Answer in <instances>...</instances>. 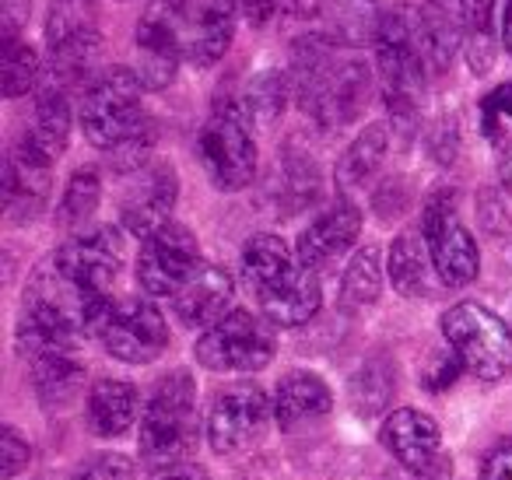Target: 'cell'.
Returning <instances> with one entry per match:
<instances>
[{
    "label": "cell",
    "instance_id": "6da1fadb",
    "mask_svg": "<svg viewBox=\"0 0 512 480\" xmlns=\"http://www.w3.org/2000/svg\"><path fill=\"white\" fill-rule=\"evenodd\" d=\"M292 88L313 123H320L323 130H337L362 116L372 71L330 32H309L292 46Z\"/></svg>",
    "mask_w": 512,
    "mask_h": 480
},
{
    "label": "cell",
    "instance_id": "7a4b0ae2",
    "mask_svg": "<svg viewBox=\"0 0 512 480\" xmlns=\"http://www.w3.org/2000/svg\"><path fill=\"white\" fill-rule=\"evenodd\" d=\"M242 281L274 326H302L320 312L323 288L316 270L302 267L299 253L281 235H253L242 249Z\"/></svg>",
    "mask_w": 512,
    "mask_h": 480
},
{
    "label": "cell",
    "instance_id": "3957f363",
    "mask_svg": "<svg viewBox=\"0 0 512 480\" xmlns=\"http://www.w3.org/2000/svg\"><path fill=\"white\" fill-rule=\"evenodd\" d=\"M376 67L393 123L411 130L425 95V78L432 74L421 39V4L400 0L383 11L376 29Z\"/></svg>",
    "mask_w": 512,
    "mask_h": 480
},
{
    "label": "cell",
    "instance_id": "277c9868",
    "mask_svg": "<svg viewBox=\"0 0 512 480\" xmlns=\"http://www.w3.org/2000/svg\"><path fill=\"white\" fill-rule=\"evenodd\" d=\"M200 414L190 372H169L155 382L141 414V452L158 466L183 463L197 445Z\"/></svg>",
    "mask_w": 512,
    "mask_h": 480
},
{
    "label": "cell",
    "instance_id": "5b68a950",
    "mask_svg": "<svg viewBox=\"0 0 512 480\" xmlns=\"http://www.w3.org/2000/svg\"><path fill=\"white\" fill-rule=\"evenodd\" d=\"M141 92H144L141 78H137V71H127V67L102 71L85 88V99H81V130H85L92 148L109 155V151L134 141L137 134H144L148 127H155L151 116L144 113Z\"/></svg>",
    "mask_w": 512,
    "mask_h": 480
},
{
    "label": "cell",
    "instance_id": "8992f818",
    "mask_svg": "<svg viewBox=\"0 0 512 480\" xmlns=\"http://www.w3.org/2000/svg\"><path fill=\"white\" fill-rule=\"evenodd\" d=\"M46 50L53 85L85 81L102 50V0H53L46 11Z\"/></svg>",
    "mask_w": 512,
    "mask_h": 480
},
{
    "label": "cell",
    "instance_id": "52a82bcc",
    "mask_svg": "<svg viewBox=\"0 0 512 480\" xmlns=\"http://www.w3.org/2000/svg\"><path fill=\"white\" fill-rule=\"evenodd\" d=\"M197 158L214 190L239 193L256 179L253 123L239 102H218L197 134Z\"/></svg>",
    "mask_w": 512,
    "mask_h": 480
},
{
    "label": "cell",
    "instance_id": "ba28073f",
    "mask_svg": "<svg viewBox=\"0 0 512 480\" xmlns=\"http://www.w3.org/2000/svg\"><path fill=\"white\" fill-rule=\"evenodd\" d=\"M442 337H446L453 358L477 379L495 382L512 368V330L484 305H453L442 316Z\"/></svg>",
    "mask_w": 512,
    "mask_h": 480
},
{
    "label": "cell",
    "instance_id": "9c48e42d",
    "mask_svg": "<svg viewBox=\"0 0 512 480\" xmlns=\"http://www.w3.org/2000/svg\"><path fill=\"white\" fill-rule=\"evenodd\" d=\"M274 323L246 309H232L225 319L197 337V361L211 372H260L274 358Z\"/></svg>",
    "mask_w": 512,
    "mask_h": 480
},
{
    "label": "cell",
    "instance_id": "30bf717a",
    "mask_svg": "<svg viewBox=\"0 0 512 480\" xmlns=\"http://www.w3.org/2000/svg\"><path fill=\"white\" fill-rule=\"evenodd\" d=\"M421 239L428 246V256L435 263V274L449 288H467L481 270V253H477L474 235L460 221L456 211V193L453 190H435L428 193L425 207H421Z\"/></svg>",
    "mask_w": 512,
    "mask_h": 480
},
{
    "label": "cell",
    "instance_id": "8fae6325",
    "mask_svg": "<svg viewBox=\"0 0 512 480\" xmlns=\"http://www.w3.org/2000/svg\"><path fill=\"white\" fill-rule=\"evenodd\" d=\"M267 393L256 382H232L214 396L207 410V442L218 456H235V452L253 449L267 431L271 421Z\"/></svg>",
    "mask_w": 512,
    "mask_h": 480
},
{
    "label": "cell",
    "instance_id": "7c38bea8",
    "mask_svg": "<svg viewBox=\"0 0 512 480\" xmlns=\"http://www.w3.org/2000/svg\"><path fill=\"white\" fill-rule=\"evenodd\" d=\"M200 270L197 235L179 221H169L148 235L137 256V284L155 298H172Z\"/></svg>",
    "mask_w": 512,
    "mask_h": 480
},
{
    "label": "cell",
    "instance_id": "4fadbf2b",
    "mask_svg": "<svg viewBox=\"0 0 512 480\" xmlns=\"http://www.w3.org/2000/svg\"><path fill=\"white\" fill-rule=\"evenodd\" d=\"M137 78L144 88L158 92L176 81L183 64L179 50V0H148L137 22Z\"/></svg>",
    "mask_w": 512,
    "mask_h": 480
},
{
    "label": "cell",
    "instance_id": "5bb4252c",
    "mask_svg": "<svg viewBox=\"0 0 512 480\" xmlns=\"http://www.w3.org/2000/svg\"><path fill=\"white\" fill-rule=\"evenodd\" d=\"M99 340L113 358L127 365H151L169 347V326L148 298H123L113 305Z\"/></svg>",
    "mask_w": 512,
    "mask_h": 480
},
{
    "label": "cell",
    "instance_id": "9a60e30c",
    "mask_svg": "<svg viewBox=\"0 0 512 480\" xmlns=\"http://www.w3.org/2000/svg\"><path fill=\"white\" fill-rule=\"evenodd\" d=\"M235 0H179V50L183 64L214 67L235 39Z\"/></svg>",
    "mask_w": 512,
    "mask_h": 480
},
{
    "label": "cell",
    "instance_id": "2e32d148",
    "mask_svg": "<svg viewBox=\"0 0 512 480\" xmlns=\"http://www.w3.org/2000/svg\"><path fill=\"white\" fill-rule=\"evenodd\" d=\"M123 235L109 225L88 228V232H78L64 242V246L53 253V263L71 277L74 284L88 291H99V295H109V284L120 277L123 270Z\"/></svg>",
    "mask_w": 512,
    "mask_h": 480
},
{
    "label": "cell",
    "instance_id": "e0dca14e",
    "mask_svg": "<svg viewBox=\"0 0 512 480\" xmlns=\"http://www.w3.org/2000/svg\"><path fill=\"white\" fill-rule=\"evenodd\" d=\"M53 186V158L32 141L29 134H22L15 141L4 165V200H8V214L18 225H29L43 214L46 197Z\"/></svg>",
    "mask_w": 512,
    "mask_h": 480
},
{
    "label": "cell",
    "instance_id": "ac0fdd59",
    "mask_svg": "<svg viewBox=\"0 0 512 480\" xmlns=\"http://www.w3.org/2000/svg\"><path fill=\"white\" fill-rule=\"evenodd\" d=\"M179 200V176L169 162H151L134 176V183L127 186L120 200V221L127 232L155 235L158 228H165L172 221V207Z\"/></svg>",
    "mask_w": 512,
    "mask_h": 480
},
{
    "label": "cell",
    "instance_id": "d6986e66",
    "mask_svg": "<svg viewBox=\"0 0 512 480\" xmlns=\"http://www.w3.org/2000/svg\"><path fill=\"white\" fill-rule=\"evenodd\" d=\"M358 232H362V211L351 204L348 197L337 200L330 211H323L316 221H309V228L299 235V253L302 267L320 270L327 263H334L337 256H344L351 246H355Z\"/></svg>",
    "mask_w": 512,
    "mask_h": 480
},
{
    "label": "cell",
    "instance_id": "ffe728a7",
    "mask_svg": "<svg viewBox=\"0 0 512 480\" xmlns=\"http://www.w3.org/2000/svg\"><path fill=\"white\" fill-rule=\"evenodd\" d=\"M379 442H383V449L390 452L400 466L421 473L425 466H432L435 459H439L442 431H439V424H435V417L421 414V410H411V407H400L383 421Z\"/></svg>",
    "mask_w": 512,
    "mask_h": 480
},
{
    "label": "cell",
    "instance_id": "44dd1931",
    "mask_svg": "<svg viewBox=\"0 0 512 480\" xmlns=\"http://www.w3.org/2000/svg\"><path fill=\"white\" fill-rule=\"evenodd\" d=\"M235 284L225 267L214 263H200V270L172 295V309H176L183 326H214L218 319L228 316Z\"/></svg>",
    "mask_w": 512,
    "mask_h": 480
},
{
    "label": "cell",
    "instance_id": "7402d4cb",
    "mask_svg": "<svg viewBox=\"0 0 512 480\" xmlns=\"http://www.w3.org/2000/svg\"><path fill=\"white\" fill-rule=\"evenodd\" d=\"M330 407H334V393L313 372H288L274 389V421L285 431L320 421L330 414Z\"/></svg>",
    "mask_w": 512,
    "mask_h": 480
},
{
    "label": "cell",
    "instance_id": "603a6c76",
    "mask_svg": "<svg viewBox=\"0 0 512 480\" xmlns=\"http://www.w3.org/2000/svg\"><path fill=\"white\" fill-rule=\"evenodd\" d=\"M141 396L130 382L123 379H99L88 393L85 417L92 435L99 438H120L127 428H134Z\"/></svg>",
    "mask_w": 512,
    "mask_h": 480
},
{
    "label": "cell",
    "instance_id": "cb8c5ba5",
    "mask_svg": "<svg viewBox=\"0 0 512 480\" xmlns=\"http://www.w3.org/2000/svg\"><path fill=\"white\" fill-rule=\"evenodd\" d=\"M421 39H425L428 71H449L456 50L463 46V8L460 0H425L421 4Z\"/></svg>",
    "mask_w": 512,
    "mask_h": 480
},
{
    "label": "cell",
    "instance_id": "d4e9b609",
    "mask_svg": "<svg viewBox=\"0 0 512 480\" xmlns=\"http://www.w3.org/2000/svg\"><path fill=\"white\" fill-rule=\"evenodd\" d=\"M81 386H85V361L78 358V351L32 358V389L43 407H67L81 396Z\"/></svg>",
    "mask_w": 512,
    "mask_h": 480
},
{
    "label": "cell",
    "instance_id": "484cf974",
    "mask_svg": "<svg viewBox=\"0 0 512 480\" xmlns=\"http://www.w3.org/2000/svg\"><path fill=\"white\" fill-rule=\"evenodd\" d=\"M463 8V53L474 74H488L495 64L502 18L495 15L498 0H460Z\"/></svg>",
    "mask_w": 512,
    "mask_h": 480
},
{
    "label": "cell",
    "instance_id": "4316f807",
    "mask_svg": "<svg viewBox=\"0 0 512 480\" xmlns=\"http://www.w3.org/2000/svg\"><path fill=\"white\" fill-rule=\"evenodd\" d=\"M386 148H390V134H386L383 123L365 127L362 134L348 144V151L341 155V162H337V172H334L337 190H341L344 197L355 193V190H362V186L379 172V165H383V158H386Z\"/></svg>",
    "mask_w": 512,
    "mask_h": 480
},
{
    "label": "cell",
    "instance_id": "83f0119b",
    "mask_svg": "<svg viewBox=\"0 0 512 480\" xmlns=\"http://www.w3.org/2000/svg\"><path fill=\"white\" fill-rule=\"evenodd\" d=\"M386 270H390L393 288L404 298H432L435 263H432V256L421 249L418 235H411V232L397 235V242L390 246V263H386Z\"/></svg>",
    "mask_w": 512,
    "mask_h": 480
},
{
    "label": "cell",
    "instance_id": "f1b7e54d",
    "mask_svg": "<svg viewBox=\"0 0 512 480\" xmlns=\"http://www.w3.org/2000/svg\"><path fill=\"white\" fill-rule=\"evenodd\" d=\"M25 134H29L50 158L64 155L67 141H71V102H67V88L50 81V85L39 92L36 116H32V127L25 130Z\"/></svg>",
    "mask_w": 512,
    "mask_h": 480
},
{
    "label": "cell",
    "instance_id": "f546056e",
    "mask_svg": "<svg viewBox=\"0 0 512 480\" xmlns=\"http://www.w3.org/2000/svg\"><path fill=\"white\" fill-rule=\"evenodd\" d=\"M393 393H397V368L390 358L376 354L369 358L355 375H351V407L358 417H376L390 407Z\"/></svg>",
    "mask_w": 512,
    "mask_h": 480
},
{
    "label": "cell",
    "instance_id": "4dcf8cb0",
    "mask_svg": "<svg viewBox=\"0 0 512 480\" xmlns=\"http://www.w3.org/2000/svg\"><path fill=\"white\" fill-rule=\"evenodd\" d=\"M292 74L278 71V67H267L260 71L253 81L246 85V95H242V109H246L249 123L256 127H274L281 120L288 106V95H292Z\"/></svg>",
    "mask_w": 512,
    "mask_h": 480
},
{
    "label": "cell",
    "instance_id": "1f68e13d",
    "mask_svg": "<svg viewBox=\"0 0 512 480\" xmlns=\"http://www.w3.org/2000/svg\"><path fill=\"white\" fill-rule=\"evenodd\" d=\"M320 15H327L330 36L351 50V46L365 43L369 36L376 39L383 11L376 8V0H323Z\"/></svg>",
    "mask_w": 512,
    "mask_h": 480
},
{
    "label": "cell",
    "instance_id": "d6a6232c",
    "mask_svg": "<svg viewBox=\"0 0 512 480\" xmlns=\"http://www.w3.org/2000/svg\"><path fill=\"white\" fill-rule=\"evenodd\" d=\"M383 295V260L376 246H365L351 256L348 270L341 281V305L348 312H362L379 302Z\"/></svg>",
    "mask_w": 512,
    "mask_h": 480
},
{
    "label": "cell",
    "instance_id": "836d02e7",
    "mask_svg": "<svg viewBox=\"0 0 512 480\" xmlns=\"http://www.w3.org/2000/svg\"><path fill=\"white\" fill-rule=\"evenodd\" d=\"M316 193H320V169L313 158L295 155V151H285V158L278 155V179H274L278 207L302 211L306 204H313Z\"/></svg>",
    "mask_w": 512,
    "mask_h": 480
},
{
    "label": "cell",
    "instance_id": "e575fe53",
    "mask_svg": "<svg viewBox=\"0 0 512 480\" xmlns=\"http://www.w3.org/2000/svg\"><path fill=\"white\" fill-rule=\"evenodd\" d=\"M102 200V179L95 169H78L64 186V197L57 204V228L60 232H74L78 235L81 228L92 221V214L99 211Z\"/></svg>",
    "mask_w": 512,
    "mask_h": 480
},
{
    "label": "cell",
    "instance_id": "d590c367",
    "mask_svg": "<svg viewBox=\"0 0 512 480\" xmlns=\"http://www.w3.org/2000/svg\"><path fill=\"white\" fill-rule=\"evenodd\" d=\"M43 64H39V53L32 50L25 39H4V67H0V78H4V95L8 99H22L36 88Z\"/></svg>",
    "mask_w": 512,
    "mask_h": 480
},
{
    "label": "cell",
    "instance_id": "8d00e7d4",
    "mask_svg": "<svg viewBox=\"0 0 512 480\" xmlns=\"http://www.w3.org/2000/svg\"><path fill=\"white\" fill-rule=\"evenodd\" d=\"M481 134L495 148H512V81L481 99Z\"/></svg>",
    "mask_w": 512,
    "mask_h": 480
},
{
    "label": "cell",
    "instance_id": "74e56055",
    "mask_svg": "<svg viewBox=\"0 0 512 480\" xmlns=\"http://www.w3.org/2000/svg\"><path fill=\"white\" fill-rule=\"evenodd\" d=\"M71 480H134V463L120 452H99L95 459L81 463Z\"/></svg>",
    "mask_w": 512,
    "mask_h": 480
},
{
    "label": "cell",
    "instance_id": "f35d334b",
    "mask_svg": "<svg viewBox=\"0 0 512 480\" xmlns=\"http://www.w3.org/2000/svg\"><path fill=\"white\" fill-rule=\"evenodd\" d=\"M0 459H4V466H0V473H4V480H15L18 473L29 466V459H32V449H29V442H25L22 435H18L15 428H4V449H0Z\"/></svg>",
    "mask_w": 512,
    "mask_h": 480
},
{
    "label": "cell",
    "instance_id": "ab89813d",
    "mask_svg": "<svg viewBox=\"0 0 512 480\" xmlns=\"http://www.w3.org/2000/svg\"><path fill=\"white\" fill-rule=\"evenodd\" d=\"M372 204H376V214L383 221L400 218V214H404V207L411 204V190H407V183L400 176L397 179H386L383 190L376 193V200H372Z\"/></svg>",
    "mask_w": 512,
    "mask_h": 480
},
{
    "label": "cell",
    "instance_id": "60d3db41",
    "mask_svg": "<svg viewBox=\"0 0 512 480\" xmlns=\"http://www.w3.org/2000/svg\"><path fill=\"white\" fill-rule=\"evenodd\" d=\"M481 480H512V438L498 442L481 466Z\"/></svg>",
    "mask_w": 512,
    "mask_h": 480
},
{
    "label": "cell",
    "instance_id": "b9f144b4",
    "mask_svg": "<svg viewBox=\"0 0 512 480\" xmlns=\"http://www.w3.org/2000/svg\"><path fill=\"white\" fill-rule=\"evenodd\" d=\"M460 361L456 358H449V354H439V358L432 361V368L425 372V386L432 389V393H442L446 386H453L456 382V375H460Z\"/></svg>",
    "mask_w": 512,
    "mask_h": 480
},
{
    "label": "cell",
    "instance_id": "7bdbcfd3",
    "mask_svg": "<svg viewBox=\"0 0 512 480\" xmlns=\"http://www.w3.org/2000/svg\"><path fill=\"white\" fill-rule=\"evenodd\" d=\"M235 8H239V15L246 18L249 25H267L274 15H278L281 8V0H235Z\"/></svg>",
    "mask_w": 512,
    "mask_h": 480
},
{
    "label": "cell",
    "instance_id": "ee69618b",
    "mask_svg": "<svg viewBox=\"0 0 512 480\" xmlns=\"http://www.w3.org/2000/svg\"><path fill=\"white\" fill-rule=\"evenodd\" d=\"M151 480H211V477H207L204 466H197V463H190V459H183V463L158 466V473Z\"/></svg>",
    "mask_w": 512,
    "mask_h": 480
},
{
    "label": "cell",
    "instance_id": "f6af8a7d",
    "mask_svg": "<svg viewBox=\"0 0 512 480\" xmlns=\"http://www.w3.org/2000/svg\"><path fill=\"white\" fill-rule=\"evenodd\" d=\"M418 480H453V463H449V456L439 452V459H435L432 466H425V470L418 473Z\"/></svg>",
    "mask_w": 512,
    "mask_h": 480
},
{
    "label": "cell",
    "instance_id": "bcb514c9",
    "mask_svg": "<svg viewBox=\"0 0 512 480\" xmlns=\"http://www.w3.org/2000/svg\"><path fill=\"white\" fill-rule=\"evenodd\" d=\"M502 46L512 53V0H505L502 8Z\"/></svg>",
    "mask_w": 512,
    "mask_h": 480
},
{
    "label": "cell",
    "instance_id": "7dc6e473",
    "mask_svg": "<svg viewBox=\"0 0 512 480\" xmlns=\"http://www.w3.org/2000/svg\"><path fill=\"white\" fill-rule=\"evenodd\" d=\"M502 190L512 197V148L505 151V158H502Z\"/></svg>",
    "mask_w": 512,
    "mask_h": 480
}]
</instances>
